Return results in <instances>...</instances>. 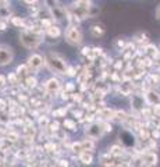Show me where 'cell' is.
I'll list each match as a JSON object with an SVG mask.
<instances>
[{
	"mask_svg": "<svg viewBox=\"0 0 160 167\" xmlns=\"http://www.w3.org/2000/svg\"><path fill=\"white\" fill-rule=\"evenodd\" d=\"M21 42H23L24 46H27V47H36L39 45V36L35 35V34H31V32H25L21 35Z\"/></svg>",
	"mask_w": 160,
	"mask_h": 167,
	"instance_id": "1",
	"label": "cell"
},
{
	"mask_svg": "<svg viewBox=\"0 0 160 167\" xmlns=\"http://www.w3.org/2000/svg\"><path fill=\"white\" fill-rule=\"evenodd\" d=\"M47 63H49V66H50L53 70H56V71L59 72H64L65 71V64H64L63 60H60L59 57H56V56H49V59H47Z\"/></svg>",
	"mask_w": 160,
	"mask_h": 167,
	"instance_id": "2",
	"label": "cell"
},
{
	"mask_svg": "<svg viewBox=\"0 0 160 167\" xmlns=\"http://www.w3.org/2000/svg\"><path fill=\"white\" fill-rule=\"evenodd\" d=\"M82 39V36L79 34V31H77L75 28H70L68 32H67V41L73 45H78L79 42Z\"/></svg>",
	"mask_w": 160,
	"mask_h": 167,
	"instance_id": "3",
	"label": "cell"
},
{
	"mask_svg": "<svg viewBox=\"0 0 160 167\" xmlns=\"http://www.w3.org/2000/svg\"><path fill=\"white\" fill-rule=\"evenodd\" d=\"M13 59V53H11V49L9 47H0V66H4Z\"/></svg>",
	"mask_w": 160,
	"mask_h": 167,
	"instance_id": "4",
	"label": "cell"
},
{
	"mask_svg": "<svg viewBox=\"0 0 160 167\" xmlns=\"http://www.w3.org/2000/svg\"><path fill=\"white\" fill-rule=\"evenodd\" d=\"M29 64H31L33 68H38V67H41V64H42V59H41V56H32L31 59H29Z\"/></svg>",
	"mask_w": 160,
	"mask_h": 167,
	"instance_id": "5",
	"label": "cell"
},
{
	"mask_svg": "<svg viewBox=\"0 0 160 167\" xmlns=\"http://www.w3.org/2000/svg\"><path fill=\"white\" fill-rule=\"evenodd\" d=\"M79 159H81V162H82L84 164H91V163H92V155L88 153V152H84V153H81Z\"/></svg>",
	"mask_w": 160,
	"mask_h": 167,
	"instance_id": "6",
	"label": "cell"
},
{
	"mask_svg": "<svg viewBox=\"0 0 160 167\" xmlns=\"http://www.w3.org/2000/svg\"><path fill=\"white\" fill-rule=\"evenodd\" d=\"M49 89L50 90H57L59 89V84H57V81H55V79L49 81Z\"/></svg>",
	"mask_w": 160,
	"mask_h": 167,
	"instance_id": "7",
	"label": "cell"
},
{
	"mask_svg": "<svg viewBox=\"0 0 160 167\" xmlns=\"http://www.w3.org/2000/svg\"><path fill=\"white\" fill-rule=\"evenodd\" d=\"M107 167H120V166H116V164H110V166H107Z\"/></svg>",
	"mask_w": 160,
	"mask_h": 167,
	"instance_id": "8",
	"label": "cell"
}]
</instances>
